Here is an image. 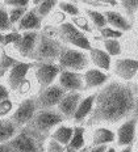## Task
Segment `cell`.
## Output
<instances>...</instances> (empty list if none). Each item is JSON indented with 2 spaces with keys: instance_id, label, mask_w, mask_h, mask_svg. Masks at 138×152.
Wrapping results in <instances>:
<instances>
[{
  "instance_id": "b9f144b4",
  "label": "cell",
  "mask_w": 138,
  "mask_h": 152,
  "mask_svg": "<svg viewBox=\"0 0 138 152\" xmlns=\"http://www.w3.org/2000/svg\"><path fill=\"white\" fill-rule=\"evenodd\" d=\"M105 152H118V148L116 147V145H108L107 150H105Z\"/></svg>"
},
{
  "instance_id": "f1b7e54d",
  "label": "cell",
  "mask_w": 138,
  "mask_h": 152,
  "mask_svg": "<svg viewBox=\"0 0 138 152\" xmlns=\"http://www.w3.org/2000/svg\"><path fill=\"white\" fill-rule=\"evenodd\" d=\"M18 61H20V59L13 56L11 53H8L7 50L0 49V80L4 77V75L7 74Z\"/></svg>"
},
{
  "instance_id": "4316f807",
  "label": "cell",
  "mask_w": 138,
  "mask_h": 152,
  "mask_svg": "<svg viewBox=\"0 0 138 152\" xmlns=\"http://www.w3.org/2000/svg\"><path fill=\"white\" fill-rule=\"evenodd\" d=\"M17 126L11 119H0V144H7L18 132Z\"/></svg>"
},
{
  "instance_id": "2e32d148",
  "label": "cell",
  "mask_w": 138,
  "mask_h": 152,
  "mask_svg": "<svg viewBox=\"0 0 138 152\" xmlns=\"http://www.w3.org/2000/svg\"><path fill=\"white\" fill-rule=\"evenodd\" d=\"M116 143L114 127L111 126H94L88 129V147L95 145H113Z\"/></svg>"
},
{
  "instance_id": "44dd1931",
  "label": "cell",
  "mask_w": 138,
  "mask_h": 152,
  "mask_svg": "<svg viewBox=\"0 0 138 152\" xmlns=\"http://www.w3.org/2000/svg\"><path fill=\"white\" fill-rule=\"evenodd\" d=\"M88 58H89V64H91L92 67L99 68V69H101V71L111 74L113 59H112L97 43H95V45L92 46V49L88 51Z\"/></svg>"
},
{
  "instance_id": "484cf974",
  "label": "cell",
  "mask_w": 138,
  "mask_h": 152,
  "mask_svg": "<svg viewBox=\"0 0 138 152\" xmlns=\"http://www.w3.org/2000/svg\"><path fill=\"white\" fill-rule=\"evenodd\" d=\"M30 5L34 8L36 13L38 15V17L42 18L44 21H47L50 18V16L57 11L58 7V1H54V0H45V1H37L33 0L30 1Z\"/></svg>"
},
{
  "instance_id": "4fadbf2b",
  "label": "cell",
  "mask_w": 138,
  "mask_h": 152,
  "mask_svg": "<svg viewBox=\"0 0 138 152\" xmlns=\"http://www.w3.org/2000/svg\"><path fill=\"white\" fill-rule=\"evenodd\" d=\"M83 75V84H84V93H89V92H97L101 89L104 85L109 83L112 79V75L108 72H104L99 68H95L89 66L87 69L82 72Z\"/></svg>"
},
{
  "instance_id": "d6a6232c",
  "label": "cell",
  "mask_w": 138,
  "mask_h": 152,
  "mask_svg": "<svg viewBox=\"0 0 138 152\" xmlns=\"http://www.w3.org/2000/svg\"><path fill=\"white\" fill-rule=\"evenodd\" d=\"M96 36L99 37V39H123L125 37V33L113 29L111 26H105L96 31Z\"/></svg>"
},
{
  "instance_id": "7a4b0ae2",
  "label": "cell",
  "mask_w": 138,
  "mask_h": 152,
  "mask_svg": "<svg viewBox=\"0 0 138 152\" xmlns=\"http://www.w3.org/2000/svg\"><path fill=\"white\" fill-rule=\"evenodd\" d=\"M63 43L57 37L55 26L45 25L40 31L36 54H34V63L36 62H51L57 63L58 56L62 51Z\"/></svg>"
},
{
  "instance_id": "7bdbcfd3",
  "label": "cell",
  "mask_w": 138,
  "mask_h": 152,
  "mask_svg": "<svg viewBox=\"0 0 138 152\" xmlns=\"http://www.w3.org/2000/svg\"><path fill=\"white\" fill-rule=\"evenodd\" d=\"M134 147V145H133ZM133 147H125V148H118V152H133Z\"/></svg>"
},
{
  "instance_id": "9c48e42d",
  "label": "cell",
  "mask_w": 138,
  "mask_h": 152,
  "mask_svg": "<svg viewBox=\"0 0 138 152\" xmlns=\"http://www.w3.org/2000/svg\"><path fill=\"white\" fill-rule=\"evenodd\" d=\"M37 110H38V106H37V101H36L34 94L33 96L22 97V99L17 100L16 107H15L13 113H12L9 119H11L18 129L27 127L30 123L32 119H33Z\"/></svg>"
},
{
  "instance_id": "ab89813d",
  "label": "cell",
  "mask_w": 138,
  "mask_h": 152,
  "mask_svg": "<svg viewBox=\"0 0 138 152\" xmlns=\"http://www.w3.org/2000/svg\"><path fill=\"white\" fill-rule=\"evenodd\" d=\"M105 145H95V147H87V152H105Z\"/></svg>"
},
{
  "instance_id": "603a6c76",
  "label": "cell",
  "mask_w": 138,
  "mask_h": 152,
  "mask_svg": "<svg viewBox=\"0 0 138 152\" xmlns=\"http://www.w3.org/2000/svg\"><path fill=\"white\" fill-rule=\"evenodd\" d=\"M88 147V129L86 126H74V134L71 142L66 148L72 151L82 152Z\"/></svg>"
},
{
  "instance_id": "ee69618b",
  "label": "cell",
  "mask_w": 138,
  "mask_h": 152,
  "mask_svg": "<svg viewBox=\"0 0 138 152\" xmlns=\"http://www.w3.org/2000/svg\"><path fill=\"white\" fill-rule=\"evenodd\" d=\"M133 152H138V143H137V144L133 147Z\"/></svg>"
},
{
  "instance_id": "5b68a950",
  "label": "cell",
  "mask_w": 138,
  "mask_h": 152,
  "mask_svg": "<svg viewBox=\"0 0 138 152\" xmlns=\"http://www.w3.org/2000/svg\"><path fill=\"white\" fill-rule=\"evenodd\" d=\"M62 122H65V118L57 109H38L27 127L36 131L41 137L47 138L50 132Z\"/></svg>"
},
{
  "instance_id": "ffe728a7",
  "label": "cell",
  "mask_w": 138,
  "mask_h": 152,
  "mask_svg": "<svg viewBox=\"0 0 138 152\" xmlns=\"http://www.w3.org/2000/svg\"><path fill=\"white\" fill-rule=\"evenodd\" d=\"M44 23L45 21L42 18L38 17L34 8L30 5V8H28V11L25 12L22 18L15 26V30H17L18 33H25V31H41L45 26Z\"/></svg>"
},
{
  "instance_id": "ba28073f",
  "label": "cell",
  "mask_w": 138,
  "mask_h": 152,
  "mask_svg": "<svg viewBox=\"0 0 138 152\" xmlns=\"http://www.w3.org/2000/svg\"><path fill=\"white\" fill-rule=\"evenodd\" d=\"M111 75L113 79L124 83H134L138 77V58L123 55L113 59Z\"/></svg>"
},
{
  "instance_id": "d4e9b609",
  "label": "cell",
  "mask_w": 138,
  "mask_h": 152,
  "mask_svg": "<svg viewBox=\"0 0 138 152\" xmlns=\"http://www.w3.org/2000/svg\"><path fill=\"white\" fill-rule=\"evenodd\" d=\"M82 5V4H80ZM83 15L89 20L92 28L95 29V31L103 29V28L108 26L107 24V18H105L104 12L100 11V9H95V8H88V7H83Z\"/></svg>"
},
{
  "instance_id": "e0dca14e",
  "label": "cell",
  "mask_w": 138,
  "mask_h": 152,
  "mask_svg": "<svg viewBox=\"0 0 138 152\" xmlns=\"http://www.w3.org/2000/svg\"><path fill=\"white\" fill-rule=\"evenodd\" d=\"M57 84L66 92H80L84 93V84H83V75L80 72L67 71V69H61Z\"/></svg>"
},
{
  "instance_id": "f546056e",
  "label": "cell",
  "mask_w": 138,
  "mask_h": 152,
  "mask_svg": "<svg viewBox=\"0 0 138 152\" xmlns=\"http://www.w3.org/2000/svg\"><path fill=\"white\" fill-rule=\"evenodd\" d=\"M21 38V33H18L17 30L12 29L5 33H0V49L4 50H11L12 47H15L18 43Z\"/></svg>"
},
{
  "instance_id": "83f0119b",
  "label": "cell",
  "mask_w": 138,
  "mask_h": 152,
  "mask_svg": "<svg viewBox=\"0 0 138 152\" xmlns=\"http://www.w3.org/2000/svg\"><path fill=\"white\" fill-rule=\"evenodd\" d=\"M57 9L62 12L69 20L83 15V8L80 5V3H75V1H58Z\"/></svg>"
},
{
  "instance_id": "9a60e30c",
  "label": "cell",
  "mask_w": 138,
  "mask_h": 152,
  "mask_svg": "<svg viewBox=\"0 0 138 152\" xmlns=\"http://www.w3.org/2000/svg\"><path fill=\"white\" fill-rule=\"evenodd\" d=\"M95 101H96V92H89V93L83 94L82 100H80L79 105L76 107L70 122L74 126H86V123L89 119L92 112H94Z\"/></svg>"
},
{
  "instance_id": "7c38bea8",
  "label": "cell",
  "mask_w": 138,
  "mask_h": 152,
  "mask_svg": "<svg viewBox=\"0 0 138 152\" xmlns=\"http://www.w3.org/2000/svg\"><path fill=\"white\" fill-rule=\"evenodd\" d=\"M33 64H34L33 62L18 61L13 67L4 75V77H3L1 80L5 83V85L8 87V89L11 91L12 94H15L18 88H20V85L30 76Z\"/></svg>"
},
{
  "instance_id": "52a82bcc",
  "label": "cell",
  "mask_w": 138,
  "mask_h": 152,
  "mask_svg": "<svg viewBox=\"0 0 138 152\" xmlns=\"http://www.w3.org/2000/svg\"><path fill=\"white\" fill-rule=\"evenodd\" d=\"M61 72V68L57 63L51 62H36L32 68L30 76L36 84L37 92L41 89L57 84V79ZM36 92V93H37Z\"/></svg>"
},
{
  "instance_id": "4dcf8cb0",
  "label": "cell",
  "mask_w": 138,
  "mask_h": 152,
  "mask_svg": "<svg viewBox=\"0 0 138 152\" xmlns=\"http://www.w3.org/2000/svg\"><path fill=\"white\" fill-rule=\"evenodd\" d=\"M117 8L133 23L134 17L138 15V0H125L117 1Z\"/></svg>"
},
{
  "instance_id": "5bb4252c",
  "label": "cell",
  "mask_w": 138,
  "mask_h": 152,
  "mask_svg": "<svg viewBox=\"0 0 138 152\" xmlns=\"http://www.w3.org/2000/svg\"><path fill=\"white\" fill-rule=\"evenodd\" d=\"M65 93L66 92L58 84H53L45 89L38 91L34 94L38 109H55L62 97L65 96Z\"/></svg>"
},
{
  "instance_id": "f35d334b",
  "label": "cell",
  "mask_w": 138,
  "mask_h": 152,
  "mask_svg": "<svg viewBox=\"0 0 138 152\" xmlns=\"http://www.w3.org/2000/svg\"><path fill=\"white\" fill-rule=\"evenodd\" d=\"M12 96H13V94L11 93V91L8 89V87L5 85V83L3 80H0V102H1L3 100H7Z\"/></svg>"
},
{
  "instance_id": "1f68e13d",
  "label": "cell",
  "mask_w": 138,
  "mask_h": 152,
  "mask_svg": "<svg viewBox=\"0 0 138 152\" xmlns=\"http://www.w3.org/2000/svg\"><path fill=\"white\" fill-rule=\"evenodd\" d=\"M70 21H71V23L75 25V26L78 28L80 31H83L84 34H87V36H92V37L96 36L95 29L92 28L89 20L84 15H80V16H78V17H75V18H71Z\"/></svg>"
},
{
  "instance_id": "60d3db41",
  "label": "cell",
  "mask_w": 138,
  "mask_h": 152,
  "mask_svg": "<svg viewBox=\"0 0 138 152\" xmlns=\"http://www.w3.org/2000/svg\"><path fill=\"white\" fill-rule=\"evenodd\" d=\"M0 152H12V150L9 148L8 143L7 144H0Z\"/></svg>"
},
{
  "instance_id": "e575fe53",
  "label": "cell",
  "mask_w": 138,
  "mask_h": 152,
  "mask_svg": "<svg viewBox=\"0 0 138 152\" xmlns=\"http://www.w3.org/2000/svg\"><path fill=\"white\" fill-rule=\"evenodd\" d=\"M13 29V26L11 25L8 16V8L3 4V1H0V33H5Z\"/></svg>"
},
{
  "instance_id": "d6986e66",
  "label": "cell",
  "mask_w": 138,
  "mask_h": 152,
  "mask_svg": "<svg viewBox=\"0 0 138 152\" xmlns=\"http://www.w3.org/2000/svg\"><path fill=\"white\" fill-rule=\"evenodd\" d=\"M83 94L84 93H80V92H67L65 93V96L62 97L61 102L58 104V106L55 107L57 110L61 113V115L65 118V121L70 122L75 113L76 107H78L80 100H82Z\"/></svg>"
},
{
  "instance_id": "f6af8a7d",
  "label": "cell",
  "mask_w": 138,
  "mask_h": 152,
  "mask_svg": "<svg viewBox=\"0 0 138 152\" xmlns=\"http://www.w3.org/2000/svg\"><path fill=\"white\" fill-rule=\"evenodd\" d=\"M65 152H76V151H72V150H70V148H66Z\"/></svg>"
},
{
  "instance_id": "74e56055",
  "label": "cell",
  "mask_w": 138,
  "mask_h": 152,
  "mask_svg": "<svg viewBox=\"0 0 138 152\" xmlns=\"http://www.w3.org/2000/svg\"><path fill=\"white\" fill-rule=\"evenodd\" d=\"M3 4L5 7H13V8H29L30 1L28 0H4Z\"/></svg>"
},
{
  "instance_id": "836d02e7",
  "label": "cell",
  "mask_w": 138,
  "mask_h": 152,
  "mask_svg": "<svg viewBox=\"0 0 138 152\" xmlns=\"http://www.w3.org/2000/svg\"><path fill=\"white\" fill-rule=\"evenodd\" d=\"M16 101L13 99V96L9 97L7 100H3L0 102V119H8L11 118L12 113H13L15 107H16Z\"/></svg>"
},
{
  "instance_id": "d590c367",
  "label": "cell",
  "mask_w": 138,
  "mask_h": 152,
  "mask_svg": "<svg viewBox=\"0 0 138 152\" xmlns=\"http://www.w3.org/2000/svg\"><path fill=\"white\" fill-rule=\"evenodd\" d=\"M7 8H8L9 21H11V25L15 29V26L17 25V23L22 18V16L25 15V12L28 11V8H13V7H7Z\"/></svg>"
},
{
  "instance_id": "8992f818",
  "label": "cell",
  "mask_w": 138,
  "mask_h": 152,
  "mask_svg": "<svg viewBox=\"0 0 138 152\" xmlns=\"http://www.w3.org/2000/svg\"><path fill=\"white\" fill-rule=\"evenodd\" d=\"M57 64L59 66L61 69L80 72V74L91 66L89 64V58H88L87 51H83V50L65 46V45H63L62 51H61L58 56Z\"/></svg>"
},
{
  "instance_id": "cb8c5ba5",
  "label": "cell",
  "mask_w": 138,
  "mask_h": 152,
  "mask_svg": "<svg viewBox=\"0 0 138 152\" xmlns=\"http://www.w3.org/2000/svg\"><path fill=\"white\" fill-rule=\"evenodd\" d=\"M99 46L111 56L112 59L120 58L124 55L125 46L123 39H99Z\"/></svg>"
},
{
  "instance_id": "277c9868",
  "label": "cell",
  "mask_w": 138,
  "mask_h": 152,
  "mask_svg": "<svg viewBox=\"0 0 138 152\" xmlns=\"http://www.w3.org/2000/svg\"><path fill=\"white\" fill-rule=\"evenodd\" d=\"M47 138L41 137L29 127H22L18 130L8 145L12 152H44L45 142Z\"/></svg>"
},
{
  "instance_id": "30bf717a",
  "label": "cell",
  "mask_w": 138,
  "mask_h": 152,
  "mask_svg": "<svg viewBox=\"0 0 138 152\" xmlns=\"http://www.w3.org/2000/svg\"><path fill=\"white\" fill-rule=\"evenodd\" d=\"M38 38H40V31H25L21 33V38L18 43L8 53H11L20 61L25 62H33L34 63V54H36Z\"/></svg>"
},
{
  "instance_id": "3957f363",
  "label": "cell",
  "mask_w": 138,
  "mask_h": 152,
  "mask_svg": "<svg viewBox=\"0 0 138 152\" xmlns=\"http://www.w3.org/2000/svg\"><path fill=\"white\" fill-rule=\"evenodd\" d=\"M55 29H57V37L65 46L75 47V49L88 53L92 49V46L95 45V42L89 38V36L80 31L70 20L61 24Z\"/></svg>"
},
{
  "instance_id": "8d00e7d4",
  "label": "cell",
  "mask_w": 138,
  "mask_h": 152,
  "mask_svg": "<svg viewBox=\"0 0 138 152\" xmlns=\"http://www.w3.org/2000/svg\"><path fill=\"white\" fill-rule=\"evenodd\" d=\"M65 150H66V147L57 143V142L53 140L51 138H47L46 142H45L44 152H65Z\"/></svg>"
},
{
  "instance_id": "7402d4cb",
  "label": "cell",
  "mask_w": 138,
  "mask_h": 152,
  "mask_svg": "<svg viewBox=\"0 0 138 152\" xmlns=\"http://www.w3.org/2000/svg\"><path fill=\"white\" fill-rule=\"evenodd\" d=\"M74 134V125L71 122H62L61 125H58L53 131L50 132L49 138H51L53 140H55L57 143H59L63 147H67L69 143L71 142Z\"/></svg>"
},
{
  "instance_id": "6da1fadb",
  "label": "cell",
  "mask_w": 138,
  "mask_h": 152,
  "mask_svg": "<svg viewBox=\"0 0 138 152\" xmlns=\"http://www.w3.org/2000/svg\"><path fill=\"white\" fill-rule=\"evenodd\" d=\"M138 114V89L134 83H124L112 77L96 92L95 107L86 127H116L125 119Z\"/></svg>"
},
{
  "instance_id": "7dc6e473",
  "label": "cell",
  "mask_w": 138,
  "mask_h": 152,
  "mask_svg": "<svg viewBox=\"0 0 138 152\" xmlns=\"http://www.w3.org/2000/svg\"><path fill=\"white\" fill-rule=\"evenodd\" d=\"M82 152H87V148H86V150H84V151H82Z\"/></svg>"
},
{
  "instance_id": "ac0fdd59",
  "label": "cell",
  "mask_w": 138,
  "mask_h": 152,
  "mask_svg": "<svg viewBox=\"0 0 138 152\" xmlns=\"http://www.w3.org/2000/svg\"><path fill=\"white\" fill-rule=\"evenodd\" d=\"M103 12H104L105 18H107L108 26L113 28V29H116V30L123 31L125 34L129 33V31L133 29V23H131L129 18H128L117 7L107 8Z\"/></svg>"
},
{
  "instance_id": "bcb514c9",
  "label": "cell",
  "mask_w": 138,
  "mask_h": 152,
  "mask_svg": "<svg viewBox=\"0 0 138 152\" xmlns=\"http://www.w3.org/2000/svg\"><path fill=\"white\" fill-rule=\"evenodd\" d=\"M137 143H138V123H137Z\"/></svg>"
},
{
  "instance_id": "8fae6325",
  "label": "cell",
  "mask_w": 138,
  "mask_h": 152,
  "mask_svg": "<svg viewBox=\"0 0 138 152\" xmlns=\"http://www.w3.org/2000/svg\"><path fill=\"white\" fill-rule=\"evenodd\" d=\"M137 123H138V114L125 119L120 125L114 127L116 134V145L117 148L133 147L137 144Z\"/></svg>"
}]
</instances>
